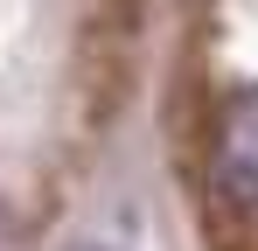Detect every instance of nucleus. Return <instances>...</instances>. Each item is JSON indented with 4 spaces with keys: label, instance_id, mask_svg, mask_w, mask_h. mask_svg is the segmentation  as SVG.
<instances>
[{
    "label": "nucleus",
    "instance_id": "1",
    "mask_svg": "<svg viewBox=\"0 0 258 251\" xmlns=\"http://www.w3.org/2000/svg\"><path fill=\"white\" fill-rule=\"evenodd\" d=\"M203 189H210V223L223 237H244L258 223V77L230 84L210 105Z\"/></svg>",
    "mask_w": 258,
    "mask_h": 251
},
{
    "label": "nucleus",
    "instance_id": "2",
    "mask_svg": "<svg viewBox=\"0 0 258 251\" xmlns=\"http://www.w3.org/2000/svg\"><path fill=\"white\" fill-rule=\"evenodd\" d=\"M0 251H14V216L0 209Z\"/></svg>",
    "mask_w": 258,
    "mask_h": 251
},
{
    "label": "nucleus",
    "instance_id": "3",
    "mask_svg": "<svg viewBox=\"0 0 258 251\" xmlns=\"http://www.w3.org/2000/svg\"><path fill=\"white\" fill-rule=\"evenodd\" d=\"M70 251H98V244H70Z\"/></svg>",
    "mask_w": 258,
    "mask_h": 251
}]
</instances>
